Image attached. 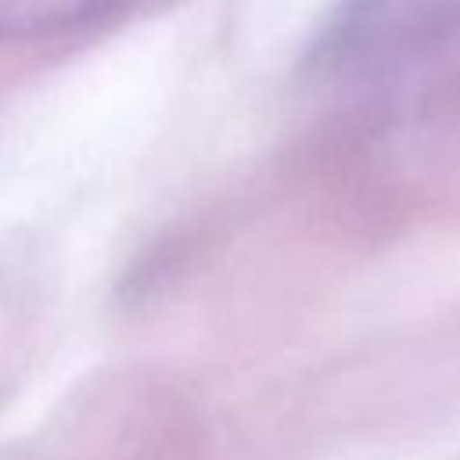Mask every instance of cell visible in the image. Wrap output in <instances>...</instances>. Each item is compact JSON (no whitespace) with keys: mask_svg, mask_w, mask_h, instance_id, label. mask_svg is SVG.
<instances>
[{"mask_svg":"<svg viewBox=\"0 0 460 460\" xmlns=\"http://www.w3.org/2000/svg\"><path fill=\"white\" fill-rule=\"evenodd\" d=\"M122 0H0V40H40L79 29Z\"/></svg>","mask_w":460,"mask_h":460,"instance_id":"6da1fadb","label":"cell"}]
</instances>
